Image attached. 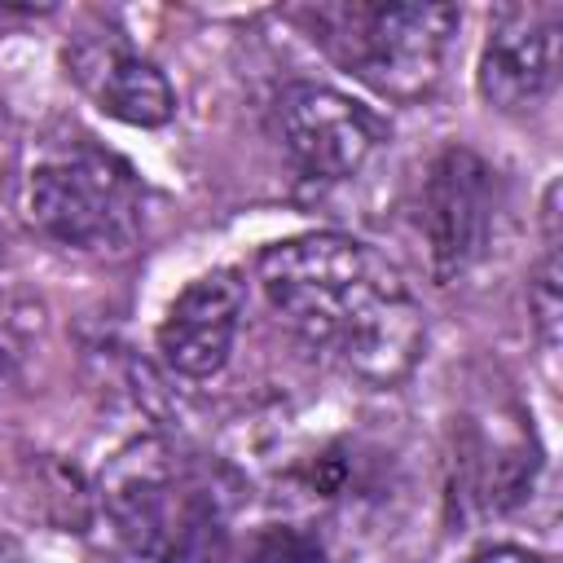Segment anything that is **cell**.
<instances>
[{
  "instance_id": "1",
  "label": "cell",
  "mask_w": 563,
  "mask_h": 563,
  "mask_svg": "<svg viewBox=\"0 0 563 563\" xmlns=\"http://www.w3.org/2000/svg\"><path fill=\"white\" fill-rule=\"evenodd\" d=\"M260 286L290 330L374 387L400 383L422 356L427 325L400 268L361 238H282L260 251Z\"/></svg>"
},
{
  "instance_id": "2",
  "label": "cell",
  "mask_w": 563,
  "mask_h": 563,
  "mask_svg": "<svg viewBox=\"0 0 563 563\" xmlns=\"http://www.w3.org/2000/svg\"><path fill=\"white\" fill-rule=\"evenodd\" d=\"M317 40L325 53L391 101H418L440 84L462 13L453 4L383 0V4H321Z\"/></svg>"
},
{
  "instance_id": "3",
  "label": "cell",
  "mask_w": 563,
  "mask_h": 563,
  "mask_svg": "<svg viewBox=\"0 0 563 563\" xmlns=\"http://www.w3.org/2000/svg\"><path fill=\"white\" fill-rule=\"evenodd\" d=\"M106 501L132 554H145L154 563H229L224 515L202 484L145 462L136 471H123L110 484Z\"/></svg>"
},
{
  "instance_id": "4",
  "label": "cell",
  "mask_w": 563,
  "mask_h": 563,
  "mask_svg": "<svg viewBox=\"0 0 563 563\" xmlns=\"http://www.w3.org/2000/svg\"><path fill=\"white\" fill-rule=\"evenodd\" d=\"M31 220L75 251L128 246L136 233V198L128 176L110 172L97 154H70L35 167Z\"/></svg>"
},
{
  "instance_id": "5",
  "label": "cell",
  "mask_w": 563,
  "mask_h": 563,
  "mask_svg": "<svg viewBox=\"0 0 563 563\" xmlns=\"http://www.w3.org/2000/svg\"><path fill=\"white\" fill-rule=\"evenodd\" d=\"M422 233L440 282L462 277L484 255L493 233V172L475 150L449 145L427 167Z\"/></svg>"
},
{
  "instance_id": "6",
  "label": "cell",
  "mask_w": 563,
  "mask_h": 563,
  "mask_svg": "<svg viewBox=\"0 0 563 563\" xmlns=\"http://www.w3.org/2000/svg\"><path fill=\"white\" fill-rule=\"evenodd\" d=\"M277 132L303 176L343 180L365 167L383 128L361 101L325 84H290L277 97Z\"/></svg>"
},
{
  "instance_id": "7",
  "label": "cell",
  "mask_w": 563,
  "mask_h": 563,
  "mask_svg": "<svg viewBox=\"0 0 563 563\" xmlns=\"http://www.w3.org/2000/svg\"><path fill=\"white\" fill-rule=\"evenodd\" d=\"M559 75V9L554 4H501L493 13L479 92L488 106L519 114L550 97Z\"/></svg>"
},
{
  "instance_id": "8",
  "label": "cell",
  "mask_w": 563,
  "mask_h": 563,
  "mask_svg": "<svg viewBox=\"0 0 563 563\" xmlns=\"http://www.w3.org/2000/svg\"><path fill=\"white\" fill-rule=\"evenodd\" d=\"M246 308V282L238 268H211L194 277L158 325V356L180 378H211L224 369L238 321Z\"/></svg>"
},
{
  "instance_id": "9",
  "label": "cell",
  "mask_w": 563,
  "mask_h": 563,
  "mask_svg": "<svg viewBox=\"0 0 563 563\" xmlns=\"http://www.w3.org/2000/svg\"><path fill=\"white\" fill-rule=\"evenodd\" d=\"M75 75L92 92L97 110H106L119 123L158 128L176 114V92L167 75L119 44H97L88 53H75Z\"/></svg>"
},
{
  "instance_id": "10",
  "label": "cell",
  "mask_w": 563,
  "mask_h": 563,
  "mask_svg": "<svg viewBox=\"0 0 563 563\" xmlns=\"http://www.w3.org/2000/svg\"><path fill=\"white\" fill-rule=\"evenodd\" d=\"M554 185L545 194V255L528 282V303H532V317H537V330L545 343L559 339V242H554Z\"/></svg>"
},
{
  "instance_id": "11",
  "label": "cell",
  "mask_w": 563,
  "mask_h": 563,
  "mask_svg": "<svg viewBox=\"0 0 563 563\" xmlns=\"http://www.w3.org/2000/svg\"><path fill=\"white\" fill-rule=\"evenodd\" d=\"M246 563H325V554H321L317 537H308L299 528H286V523H273V528L251 537Z\"/></svg>"
},
{
  "instance_id": "12",
  "label": "cell",
  "mask_w": 563,
  "mask_h": 563,
  "mask_svg": "<svg viewBox=\"0 0 563 563\" xmlns=\"http://www.w3.org/2000/svg\"><path fill=\"white\" fill-rule=\"evenodd\" d=\"M471 563H541V559H537V554H528V550H515V545H493V550L475 554Z\"/></svg>"
},
{
  "instance_id": "13",
  "label": "cell",
  "mask_w": 563,
  "mask_h": 563,
  "mask_svg": "<svg viewBox=\"0 0 563 563\" xmlns=\"http://www.w3.org/2000/svg\"><path fill=\"white\" fill-rule=\"evenodd\" d=\"M13 361H18V339H13V325L0 317V378L13 369Z\"/></svg>"
},
{
  "instance_id": "14",
  "label": "cell",
  "mask_w": 563,
  "mask_h": 563,
  "mask_svg": "<svg viewBox=\"0 0 563 563\" xmlns=\"http://www.w3.org/2000/svg\"><path fill=\"white\" fill-rule=\"evenodd\" d=\"M0 255H4V233H0Z\"/></svg>"
}]
</instances>
